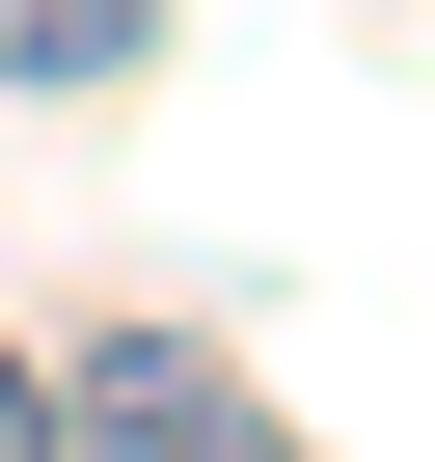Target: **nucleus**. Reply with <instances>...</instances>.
Instances as JSON below:
<instances>
[{
	"mask_svg": "<svg viewBox=\"0 0 435 462\" xmlns=\"http://www.w3.org/2000/svg\"><path fill=\"white\" fill-rule=\"evenodd\" d=\"M55 462H300V408L190 327H109V354H55Z\"/></svg>",
	"mask_w": 435,
	"mask_h": 462,
	"instance_id": "nucleus-1",
	"label": "nucleus"
},
{
	"mask_svg": "<svg viewBox=\"0 0 435 462\" xmlns=\"http://www.w3.org/2000/svg\"><path fill=\"white\" fill-rule=\"evenodd\" d=\"M163 0H0V82H136Z\"/></svg>",
	"mask_w": 435,
	"mask_h": 462,
	"instance_id": "nucleus-2",
	"label": "nucleus"
},
{
	"mask_svg": "<svg viewBox=\"0 0 435 462\" xmlns=\"http://www.w3.org/2000/svg\"><path fill=\"white\" fill-rule=\"evenodd\" d=\"M0 462H55V381H28V354H0Z\"/></svg>",
	"mask_w": 435,
	"mask_h": 462,
	"instance_id": "nucleus-3",
	"label": "nucleus"
}]
</instances>
